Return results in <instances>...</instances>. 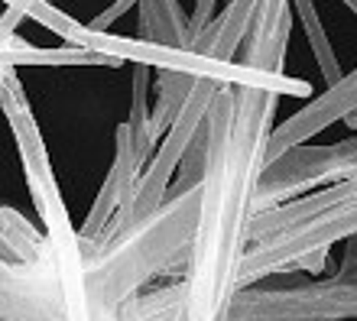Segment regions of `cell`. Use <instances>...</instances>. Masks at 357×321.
<instances>
[{
	"mask_svg": "<svg viewBox=\"0 0 357 321\" xmlns=\"http://www.w3.org/2000/svg\"><path fill=\"white\" fill-rule=\"evenodd\" d=\"M280 95L270 85H221L211 104L202 217L182 276L178 321H231V305L244 289L257 189Z\"/></svg>",
	"mask_w": 357,
	"mask_h": 321,
	"instance_id": "obj_1",
	"label": "cell"
},
{
	"mask_svg": "<svg viewBox=\"0 0 357 321\" xmlns=\"http://www.w3.org/2000/svg\"><path fill=\"white\" fill-rule=\"evenodd\" d=\"M202 217V185L169 191V198L140 224L85 256V283L98 302L121 308L160 276L182 279Z\"/></svg>",
	"mask_w": 357,
	"mask_h": 321,
	"instance_id": "obj_2",
	"label": "cell"
},
{
	"mask_svg": "<svg viewBox=\"0 0 357 321\" xmlns=\"http://www.w3.org/2000/svg\"><path fill=\"white\" fill-rule=\"evenodd\" d=\"M357 318V276H331L325 283L247 285L231 305V321H344Z\"/></svg>",
	"mask_w": 357,
	"mask_h": 321,
	"instance_id": "obj_3",
	"label": "cell"
},
{
	"mask_svg": "<svg viewBox=\"0 0 357 321\" xmlns=\"http://www.w3.org/2000/svg\"><path fill=\"white\" fill-rule=\"evenodd\" d=\"M357 175V136L338 146H315L299 150L292 146L264 166L260 189H257V211L309 195V189L325 182H348Z\"/></svg>",
	"mask_w": 357,
	"mask_h": 321,
	"instance_id": "obj_4",
	"label": "cell"
},
{
	"mask_svg": "<svg viewBox=\"0 0 357 321\" xmlns=\"http://www.w3.org/2000/svg\"><path fill=\"white\" fill-rule=\"evenodd\" d=\"M357 111V68L351 75H344L338 85H328V91L315 97L312 104L296 111L289 120H282L280 127H273L270 146H266V162L289 152L292 146H302L312 133L325 130L331 120H344L348 113Z\"/></svg>",
	"mask_w": 357,
	"mask_h": 321,
	"instance_id": "obj_5",
	"label": "cell"
},
{
	"mask_svg": "<svg viewBox=\"0 0 357 321\" xmlns=\"http://www.w3.org/2000/svg\"><path fill=\"white\" fill-rule=\"evenodd\" d=\"M3 65H121V58L88 46L36 49L29 42H20L10 33V36H3Z\"/></svg>",
	"mask_w": 357,
	"mask_h": 321,
	"instance_id": "obj_6",
	"label": "cell"
},
{
	"mask_svg": "<svg viewBox=\"0 0 357 321\" xmlns=\"http://www.w3.org/2000/svg\"><path fill=\"white\" fill-rule=\"evenodd\" d=\"M140 39L156 46L188 49L192 23L176 0H140Z\"/></svg>",
	"mask_w": 357,
	"mask_h": 321,
	"instance_id": "obj_7",
	"label": "cell"
},
{
	"mask_svg": "<svg viewBox=\"0 0 357 321\" xmlns=\"http://www.w3.org/2000/svg\"><path fill=\"white\" fill-rule=\"evenodd\" d=\"M153 68L150 62H137L133 65V104H130V123L133 130V146H137V162L146 169V162L153 156V146H156V136H153V113H150V81H153Z\"/></svg>",
	"mask_w": 357,
	"mask_h": 321,
	"instance_id": "obj_8",
	"label": "cell"
},
{
	"mask_svg": "<svg viewBox=\"0 0 357 321\" xmlns=\"http://www.w3.org/2000/svg\"><path fill=\"white\" fill-rule=\"evenodd\" d=\"M292 7H296V17H299L302 29H305V36H309V46L319 58V68H321V78L328 81V85H338L341 78V65L338 58H335V49H331L328 36H325V29H321V19H319V10L312 0H292Z\"/></svg>",
	"mask_w": 357,
	"mask_h": 321,
	"instance_id": "obj_9",
	"label": "cell"
},
{
	"mask_svg": "<svg viewBox=\"0 0 357 321\" xmlns=\"http://www.w3.org/2000/svg\"><path fill=\"white\" fill-rule=\"evenodd\" d=\"M137 3H140V0H117V3H114V7H107L101 13V17H94L91 23H88V26H94V29H107L114 23V19L117 17H123V13H127V10L130 7H137Z\"/></svg>",
	"mask_w": 357,
	"mask_h": 321,
	"instance_id": "obj_10",
	"label": "cell"
},
{
	"mask_svg": "<svg viewBox=\"0 0 357 321\" xmlns=\"http://www.w3.org/2000/svg\"><path fill=\"white\" fill-rule=\"evenodd\" d=\"M344 3H348V7H351V10H354V13H357V0H344Z\"/></svg>",
	"mask_w": 357,
	"mask_h": 321,
	"instance_id": "obj_11",
	"label": "cell"
}]
</instances>
